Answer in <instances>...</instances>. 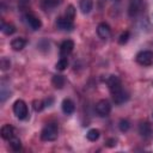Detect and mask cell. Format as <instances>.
<instances>
[{
	"instance_id": "obj_1",
	"label": "cell",
	"mask_w": 153,
	"mask_h": 153,
	"mask_svg": "<svg viewBox=\"0 0 153 153\" xmlns=\"http://www.w3.org/2000/svg\"><path fill=\"white\" fill-rule=\"evenodd\" d=\"M59 128L55 123H48L41 131V139L43 141H54L57 139Z\"/></svg>"
},
{
	"instance_id": "obj_2",
	"label": "cell",
	"mask_w": 153,
	"mask_h": 153,
	"mask_svg": "<svg viewBox=\"0 0 153 153\" xmlns=\"http://www.w3.org/2000/svg\"><path fill=\"white\" fill-rule=\"evenodd\" d=\"M13 112H14V115L17 116V118H19V120H25V118H27V116H29V110H27L26 103H25L24 100H22V99L16 100L14 104H13Z\"/></svg>"
},
{
	"instance_id": "obj_3",
	"label": "cell",
	"mask_w": 153,
	"mask_h": 153,
	"mask_svg": "<svg viewBox=\"0 0 153 153\" xmlns=\"http://www.w3.org/2000/svg\"><path fill=\"white\" fill-rule=\"evenodd\" d=\"M136 61L141 66H151L152 62H153V51H151V50H142V51L137 53Z\"/></svg>"
},
{
	"instance_id": "obj_4",
	"label": "cell",
	"mask_w": 153,
	"mask_h": 153,
	"mask_svg": "<svg viewBox=\"0 0 153 153\" xmlns=\"http://www.w3.org/2000/svg\"><path fill=\"white\" fill-rule=\"evenodd\" d=\"M111 111V105L109 103V100L106 99H102L96 104V112L98 116L100 117H106Z\"/></svg>"
},
{
	"instance_id": "obj_5",
	"label": "cell",
	"mask_w": 153,
	"mask_h": 153,
	"mask_svg": "<svg viewBox=\"0 0 153 153\" xmlns=\"http://www.w3.org/2000/svg\"><path fill=\"white\" fill-rule=\"evenodd\" d=\"M56 27L61 31H72L74 29V24L73 20L66 18V17H59L56 19Z\"/></svg>"
},
{
	"instance_id": "obj_6",
	"label": "cell",
	"mask_w": 153,
	"mask_h": 153,
	"mask_svg": "<svg viewBox=\"0 0 153 153\" xmlns=\"http://www.w3.org/2000/svg\"><path fill=\"white\" fill-rule=\"evenodd\" d=\"M106 84H108V87H109V90H110L111 93H114V92H116V91L123 88L121 80H120L118 76H116V75H110V76L108 78V80H106Z\"/></svg>"
},
{
	"instance_id": "obj_7",
	"label": "cell",
	"mask_w": 153,
	"mask_h": 153,
	"mask_svg": "<svg viewBox=\"0 0 153 153\" xmlns=\"http://www.w3.org/2000/svg\"><path fill=\"white\" fill-rule=\"evenodd\" d=\"M74 49V42L72 39H66L62 42V44L60 45V54L61 57H67Z\"/></svg>"
},
{
	"instance_id": "obj_8",
	"label": "cell",
	"mask_w": 153,
	"mask_h": 153,
	"mask_svg": "<svg viewBox=\"0 0 153 153\" xmlns=\"http://www.w3.org/2000/svg\"><path fill=\"white\" fill-rule=\"evenodd\" d=\"M26 23L27 25L32 29V30H38L41 26H42V22L38 17H36L35 14L32 13H27L26 14Z\"/></svg>"
},
{
	"instance_id": "obj_9",
	"label": "cell",
	"mask_w": 153,
	"mask_h": 153,
	"mask_svg": "<svg viewBox=\"0 0 153 153\" xmlns=\"http://www.w3.org/2000/svg\"><path fill=\"white\" fill-rule=\"evenodd\" d=\"M112 94V99H114V102H115V104H123L124 102H127L128 100V98H129V96H128V93L123 90V88H121V90H118V91H116V92H114V93H111Z\"/></svg>"
},
{
	"instance_id": "obj_10",
	"label": "cell",
	"mask_w": 153,
	"mask_h": 153,
	"mask_svg": "<svg viewBox=\"0 0 153 153\" xmlns=\"http://www.w3.org/2000/svg\"><path fill=\"white\" fill-rule=\"evenodd\" d=\"M110 33H111V30H110V26L106 24V23H100L98 26H97V35L102 38V39H106L110 37Z\"/></svg>"
},
{
	"instance_id": "obj_11",
	"label": "cell",
	"mask_w": 153,
	"mask_h": 153,
	"mask_svg": "<svg viewBox=\"0 0 153 153\" xmlns=\"http://www.w3.org/2000/svg\"><path fill=\"white\" fill-rule=\"evenodd\" d=\"M0 134H1V137L4 140H7L10 141L13 136H14V128L10 124H5L1 127V130H0Z\"/></svg>"
},
{
	"instance_id": "obj_12",
	"label": "cell",
	"mask_w": 153,
	"mask_h": 153,
	"mask_svg": "<svg viewBox=\"0 0 153 153\" xmlns=\"http://www.w3.org/2000/svg\"><path fill=\"white\" fill-rule=\"evenodd\" d=\"M61 108H62V111H63L66 115H71V114H73L74 110H75L74 103H73L71 99H68V98L63 99V102H62V104H61Z\"/></svg>"
},
{
	"instance_id": "obj_13",
	"label": "cell",
	"mask_w": 153,
	"mask_h": 153,
	"mask_svg": "<svg viewBox=\"0 0 153 153\" xmlns=\"http://www.w3.org/2000/svg\"><path fill=\"white\" fill-rule=\"evenodd\" d=\"M25 45H26V39L23 37H17V38L12 39V42H11V47L16 51H20Z\"/></svg>"
},
{
	"instance_id": "obj_14",
	"label": "cell",
	"mask_w": 153,
	"mask_h": 153,
	"mask_svg": "<svg viewBox=\"0 0 153 153\" xmlns=\"http://www.w3.org/2000/svg\"><path fill=\"white\" fill-rule=\"evenodd\" d=\"M79 7L84 14H88L93 7V1L92 0H80L79 1Z\"/></svg>"
},
{
	"instance_id": "obj_15",
	"label": "cell",
	"mask_w": 153,
	"mask_h": 153,
	"mask_svg": "<svg viewBox=\"0 0 153 153\" xmlns=\"http://www.w3.org/2000/svg\"><path fill=\"white\" fill-rule=\"evenodd\" d=\"M139 133H140L141 136L148 137V136L152 134V128H151V126H149L147 122H142V123H140V126H139Z\"/></svg>"
},
{
	"instance_id": "obj_16",
	"label": "cell",
	"mask_w": 153,
	"mask_h": 153,
	"mask_svg": "<svg viewBox=\"0 0 153 153\" xmlns=\"http://www.w3.org/2000/svg\"><path fill=\"white\" fill-rule=\"evenodd\" d=\"M61 2L62 0H42V6L45 10H51V8L57 7Z\"/></svg>"
},
{
	"instance_id": "obj_17",
	"label": "cell",
	"mask_w": 153,
	"mask_h": 153,
	"mask_svg": "<svg viewBox=\"0 0 153 153\" xmlns=\"http://www.w3.org/2000/svg\"><path fill=\"white\" fill-rule=\"evenodd\" d=\"M1 31H2L5 35H12V33L16 32V27H14V25H12V24H10V23L2 22V23H1Z\"/></svg>"
},
{
	"instance_id": "obj_18",
	"label": "cell",
	"mask_w": 153,
	"mask_h": 153,
	"mask_svg": "<svg viewBox=\"0 0 153 153\" xmlns=\"http://www.w3.org/2000/svg\"><path fill=\"white\" fill-rule=\"evenodd\" d=\"M51 82H53L54 87L62 88L65 86V78H63V75H54L51 79Z\"/></svg>"
},
{
	"instance_id": "obj_19",
	"label": "cell",
	"mask_w": 153,
	"mask_h": 153,
	"mask_svg": "<svg viewBox=\"0 0 153 153\" xmlns=\"http://www.w3.org/2000/svg\"><path fill=\"white\" fill-rule=\"evenodd\" d=\"M86 137L90 141H97L99 139V130L98 129H90L86 134Z\"/></svg>"
},
{
	"instance_id": "obj_20",
	"label": "cell",
	"mask_w": 153,
	"mask_h": 153,
	"mask_svg": "<svg viewBox=\"0 0 153 153\" xmlns=\"http://www.w3.org/2000/svg\"><path fill=\"white\" fill-rule=\"evenodd\" d=\"M10 146H11V148L13 149V151H19L20 148H22V142H20V140L18 139V137H16V136H13L11 140H10Z\"/></svg>"
},
{
	"instance_id": "obj_21",
	"label": "cell",
	"mask_w": 153,
	"mask_h": 153,
	"mask_svg": "<svg viewBox=\"0 0 153 153\" xmlns=\"http://www.w3.org/2000/svg\"><path fill=\"white\" fill-rule=\"evenodd\" d=\"M55 67H56L57 71H65V69L68 67V60H67L66 57H61V59L56 62Z\"/></svg>"
},
{
	"instance_id": "obj_22",
	"label": "cell",
	"mask_w": 153,
	"mask_h": 153,
	"mask_svg": "<svg viewBox=\"0 0 153 153\" xmlns=\"http://www.w3.org/2000/svg\"><path fill=\"white\" fill-rule=\"evenodd\" d=\"M65 17L68 18V19H71V20L74 19V17H75V8H74L73 5H69V6L67 7L66 13H65Z\"/></svg>"
},
{
	"instance_id": "obj_23",
	"label": "cell",
	"mask_w": 153,
	"mask_h": 153,
	"mask_svg": "<svg viewBox=\"0 0 153 153\" xmlns=\"http://www.w3.org/2000/svg\"><path fill=\"white\" fill-rule=\"evenodd\" d=\"M32 105H33V109L36 111H42L43 108H45V102H43V100H33Z\"/></svg>"
},
{
	"instance_id": "obj_24",
	"label": "cell",
	"mask_w": 153,
	"mask_h": 153,
	"mask_svg": "<svg viewBox=\"0 0 153 153\" xmlns=\"http://www.w3.org/2000/svg\"><path fill=\"white\" fill-rule=\"evenodd\" d=\"M129 127H130V124L127 120H121L120 123H118V128H120L121 131H127L129 129Z\"/></svg>"
},
{
	"instance_id": "obj_25",
	"label": "cell",
	"mask_w": 153,
	"mask_h": 153,
	"mask_svg": "<svg viewBox=\"0 0 153 153\" xmlns=\"http://www.w3.org/2000/svg\"><path fill=\"white\" fill-rule=\"evenodd\" d=\"M128 38H129V31H124L121 33L120 38H118V43L120 44H124L128 42Z\"/></svg>"
},
{
	"instance_id": "obj_26",
	"label": "cell",
	"mask_w": 153,
	"mask_h": 153,
	"mask_svg": "<svg viewBox=\"0 0 153 153\" xmlns=\"http://www.w3.org/2000/svg\"><path fill=\"white\" fill-rule=\"evenodd\" d=\"M23 1H25V0H23Z\"/></svg>"
}]
</instances>
